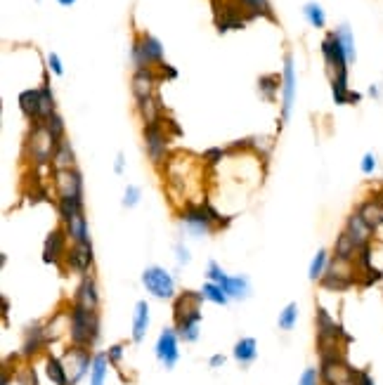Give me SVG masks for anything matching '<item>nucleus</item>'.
<instances>
[{"mask_svg": "<svg viewBox=\"0 0 383 385\" xmlns=\"http://www.w3.org/2000/svg\"><path fill=\"white\" fill-rule=\"evenodd\" d=\"M201 303H203L201 291H182L180 296H175V303H173V322H175L178 336L185 343L199 340Z\"/></svg>", "mask_w": 383, "mask_h": 385, "instance_id": "nucleus-1", "label": "nucleus"}, {"mask_svg": "<svg viewBox=\"0 0 383 385\" xmlns=\"http://www.w3.org/2000/svg\"><path fill=\"white\" fill-rule=\"evenodd\" d=\"M69 340L71 345L93 347L100 340V315L93 310L69 308Z\"/></svg>", "mask_w": 383, "mask_h": 385, "instance_id": "nucleus-2", "label": "nucleus"}, {"mask_svg": "<svg viewBox=\"0 0 383 385\" xmlns=\"http://www.w3.org/2000/svg\"><path fill=\"white\" fill-rule=\"evenodd\" d=\"M57 144L59 142L52 140V135L45 130L43 121L31 123L26 137V159L31 161V166H50Z\"/></svg>", "mask_w": 383, "mask_h": 385, "instance_id": "nucleus-3", "label": "nucleus"}, {"mask_svg": "<svg viewBox=\"0 0 383 385\" xmlns=\"http://www.w3.org/2000/svg\"><path fill=\"white\" fill-rule=\"evenodd\" d=\"M142 286H145L149 296L159 300H175V276L161 265H149L142 272Z\"/></svg>", "mask_w": 383, "mask_h": 385, "instance_id": "nucleus-4", "label": "nucleus"}, {"mask_svg": "<svg viewBox=\"0 0 383 385\" xmlns=\"http://www.w3.org/2000/svg\"><path fill=\"white\" fill-rule=\"evenodd\" d=\"M64 366H67L69 374V385H79L83 378L91 374L95 354L91 352V347H81V345H69L67 352L62 357Z\"/></svg>", "mask_w": 383, "mask_h": 385, "instance_id": "nucleus-5", "label": "nucleus"}, {"mask_svg": "<svg viewBox=\"0 0 383 385\" xmlns=\"http://www.w3.org/2000/svg\"><path fill=\"white\" fill-rule=\"evenodd\" d=\"M180 222H182L185 232L196 239L208 237L215 227V222L211 220L208 210L203 208V203H187V206L180 210Z\"/></svg>", "mask_w": 383, "mask_h": 385, "instance_id": "nucleus-6", "label": "nucleus"}, {"mask_svg": "<svg viewBox=\"0 0 383 385\" xmlns=\"http://www.w3.org/2000/svg\"><path fill=\"white\" fill-rule=\"evenodd\" d=\"M142 142H145L147 159L154 166H161L169 156V132H166L164 123L157 125H142Z\"/></svg>", "mask_w": 383, "mask_h": 385, "instance_id": "nucleus-7", "label": "nucleus"}, {"mask_svg": "<svg viewBox=\"0 0 383 385\" xmlns=\"http://www.w3.org/2000/svg\"><path fill=\"white\" fill-rule=\"evenodd\" d=\"M320 378H322V385H352L355 366L348 364L345 354L343 357L320 359Z\"/></svg>", "mask_w": 383, "mask_h": 385, "instance_id": "nucleus-8", "label": "nucleus"}, {"mask_svg": "<svg viewBox=\"0 0 383 385\" xmlns=\"http://www.w3.org/2000/svg\"><path fill=\"white\" fill-rule=\"evenodd\" d=\"M154 354H157L159 364L164 369H173L180 359V336H178L175 327H166L161 329L157 345H154Z\"/></svg>", "mask_w": 383, "mask_h": 385, "instance_id": "nucleus-9", "label": "nucleus"}, {"mask_svg": "<svg viewBox=\"0 0 383 385\" xmlns=\"http://www.w3.org/2000/svg\"><path fill=\"white\" fill-rule=\"evenodd\" d=\"M320 50H322V57H325V64H327V69H329V74L331 76H338V74H348V55H345V50H343V45L338 43V38H336V33H327L325 36V40H322V45H320Z\"/></svg>", "mask_w": 383, "mask_h": 385, "instance_id": "nucleus-10", "label": "nucleus"}, {"mask_svg": "<svg viewBox=\"0 0 383 385\" xmlns=\"http://www.w3.org/2000/svg\"><path fill=\"white\" fill-rule=\"evenodd\" d=\"M315 327H317V345H322V343H350V336L345 333V329L322 305L317 308Z\"/></svg>", "mask_w": 383, "mask_h": 385, "instance_id": "nucleus-11", "label": "nucleus"}, {"mask_svg": "<svg viewBox=\"0 0 383 385\" xmlns=\"http://www.w3.org/2000/svg\"><path fill=\"white\" fill-rule=\"evenodd\" d=\"M67 251H69V237L62 225L47 232L45 242H43V262L45 265H55V267H59V265L67 260Z\"/></svg>", "mask_w": 383, "mask_h": 385, "instance_id": "nucleus-12", "label": "nucleus"}, {"mask_svg": "<svg viewBox=\"0 0 383 385\" xmlns=\"http://www.w3.org/2000/svg\"><path fill=\"white\" fill-rule=\"evenodd\" d=\"M57 198H83V175L79 168H67V171L52 173Z\"/></svg>", "mask_w": 383, "mask_h": 385, "instance_id": "nucleus-13", "label": "nucleus"}, {"mask_svg": "<svg viewBox=\"0 0 383 385\" xmlns=\"http://www.w3.org/2000/svg\"><path fill=\"white\" fill-rule=\"evenodd\" d=\"M293 104H296V66L293 57H284V71H282V123H289Z\"/></svg>", "mask_w": 383, "mask_h": 385, "instance_id": "nucleus-14", "label": "nucleus"}, {"mask_svg": "<svg viewBox=\"0 0 383 385\" xmlns=\"http://www.w3.org/2000/svg\"><path fill=\"white\" fill-rule=\"evenodd\" d=\"M244 26H247V15L237 3H220V8H215V29H218V33L237 31V29Z\"/></svg>", "mask_w": 383, "mask_h": 385, "instance_id": "nucleus-15", "label": "nucleus"}, {"mask_svg": "<svg viewBox=\"0 0 383 385\" xmlns=\"http://www.w3.org/2000/svg\"><path fill=\"white\" fill-rule=\"evenodd\" d=\"M67 267L76 274H91L95 265V251L93 244H71L67 251Z\"/></svg>", "mask_w": 383, "mask_h": 385, "instance_id": "nucleus-16", "label": "nucleus"}, {"mask_svg": "<svg viewBox=\"0 0 383 385\" xmlns=\"http://www.w3.org/2000/svg\"><path fill=\"white\" fill-rule=\"evenodd\" d=\"M76 308H83V310H93L97 312L100 308V291H97V281H95L93 274H83L79 286L74 291V303Z\"/></svg>", "mask_w": 383, "mask_h": 385, "instance_id": "nucleus-17", "label": "nucleus"}, {"mask_svg": "<svg viewBox=\"0 0 383 385\" xmlns=\"http://www.w3.org/2000/svg\"><path fill=\"white\" fill-rule=\"evenodd\" d=\"M47 333H45V327L38 322L29 324L26 331H24V343H22V357L24 359H33L43 347L47 345Z\"/></svg>", "mask_w": 383, "mask_h": 385, "instance_id": "nucleus-18", "label": "nucleus"}, {"mask_svg": "<svg viewBox=\"0 0 383 385\" xmlns=\"http://www.w3.org/2000/svg\"><path fill=\"white\" fill-rule=\"evenodd\" d=\"M157 83H159V76L154 69H135L133 78H130V93H133L135 102L152 97L154 90H157Z\"/></svg>", "mask_w": 383, "mask_h": 385, "instance_id": "nucleus-19", "label": "nucleus"}, {"mask_svg": "<svg viewBox=\"0 0 383 385\" xmlns=\"http://www.w3.org/2000/svg\"><path fill=\"white\" fill-rule=\"evenodd\" d=\"M345 232L350 234L352 237V242H355L357 246H369L372 244V237H374V230L372 227L367 225V222H364L360 215L355 213V210H352V213L348 215V218H345V227H343Z\"/></svg>", "mask_w": 383, "mask_h": 385, "instance_id": "nucleus-20", "label": "nucleus"}, {"mask_svg": "<svg viewBox=\"0 0 383 385\" xmlns=\"http://www.w3.org/2000/svg\"><path fill=\"white\" fill-rule=\"evenodd\" d=\"M17 102H19V111L29 118V121L31 123L40 121V88L22 90Z\"/></svg>", "mask_w": 383, "mask_h": 385, "instance_id": "nucleus-21", "label": "nucleus"}, {"mask_svg": "<svg viewBox=\"0 0 383 385\" xmlns=\"http://www.w3.org/2000/svg\"><path fill=\"white\" fill-rule=\"evenodd\" d=\"M220 286L225 288L230 300H247L251 296V281H249V276H244V274H237V276L225 274Z\"/></svg>", "mask_w": 383, "mask_h": 385, "instance_id": "nucleus-22", "label": "nucleus"}, {"mask_svg": "<svg viewBox=\"0 0 383 385\" xmlns=\"http://www.w3.org/2000/svg\"><path fill=\"white\" fill-rule=\"evenodd\" d=\"M135 109H137V116L142 118V125H157L161 123V102L157 95L152 97H145V100H137L135 102Z\"/></svg>", "mask_w": 383, "mask_h": 385, "instance_id": "nucleus-23", "label": "nucleus"}, {"mask_svg": "<svg viewBox=\"0 0 383 385\" xmlns=\"http://www.w3.org/2000/svg\"><path fill=\"white\" fill-rule=\"evenodd\" d=\"M149 322H152V315H149V303L147 300H137L135 303V312H133V343H142L149 331Z\"/></svg>", "mask_w": 383, "mask_h": 385, "instance_id": "nucleus-24", "label": "nucleus"}, {"mask_svg": "<svg viewBox=\"0 0 383 385\" xmlns=\"http://www.w3.org/2000/svg\"><path fill=\"white\" fill-rule=\"evenodd\" d=\"M64 232L69 237V244H93L91 239V225H88V218L86 213L79 215V218L69 220L67 225H62Z\"/></svg>", "mask_w": 383, "mask_h": 385, "instance_id": "nucleus-25", "label": "nucleus"}, {"mask_svg": "<svg viewBox=\"0 0 383 385\" xmlns=\"http://www.w3.org/2000/svg\"><path fill=\"white\" fill-rule=\"evenodd\" d=\"M355 213L360 215V218L367 222V225L372 227L374 232L383 225V208L374 201V198H364V201L357 203Z\"/></svg>", "mask_w": 383, "mask_h": 385, "instance_id": "nucleus-26", "label": "nucleus"}, {"mask_svg": "<svg viewBox=\"0 0 383 385\" xmlns=\"http://www.w3.org/2000/svg\"><path fill=\"white\" fill-rule=\"evenodd\" d=\"M232 357L242 366L253 364L256 357H258V343H256V338H239L232 347Z\"/></svg>", "mask_w": 383, "mask_h": 385, "instance_id": "nucleus-27", "label": "nucleus"}, {"mask_svg": "<svg viewBox=\"0 0 383 385\" xmlns=\"http://www.w3.org/2000/svg\"><path fill=\"white\" fill-rule=\"evenodd\" d=\"M55 208H57L59 222L67 225L69 220H74V218H79V215L86 213V201H83V198H57Z\"/></svg>", "mask_w": 383, "mask_h": 385, "instance_id": "nucleus-28", "label": "nucleus"}, {"mask_svg": "<svg viewBox=\"0 0 383 385\" xmlns=\"http://www.w3.org/2000/svg\"><path fill=\"white\" fill-rule=\"evenodd\" d=\"M50 168H52V173H55V171H67V168H76V154H74V147H71V142L67 140V137H64V140L57 144Z\"/></svg>", "mask_w": 383, "mask_h": 385, "instance_id": "nucleus-29", "label": "nucleus"}, {"mask_svg": "<svg viewBox=\"0 0 383 385\" xmlns=\"http://www.w3.org/2000/svg\"><path fill=\"white\" fill-rule=\"evenodd\" d=\"M235 3L242 8V12L247 15V19H256V17H265V19L274 22L270 0H235Z\"/></svg>", "mask_w": 383, "mask_h": 385, "instance_id": "nucleus-30", "label": "nucleus"}, {"mask_svg": "<svg viewBox=\"0 0 383 385\" xmlns=\"http://www.w3.org/2000/svg\"><path fill=\"white\" fill-rule=\"evenodd\" d=\"M357 251H360V246H357L355 242H352V237L348 232H341L338 237H336V242H334V258H341V260H350V262H355V256H357Z\"/></svg>", "mask_w": 383, "mask_h": 385, "instance_id": "nucleus-31", "label": "nucleus"}, {"mask_svg": "<svg viewBox=\"0 0 383 385\" xmlns=\"http://www.w3.org/2000/svg\"><path fill=\"white\" fill-rule=\"evenodd\" d=\"M45 376L55 385H69L67 366H64L62 357H55V354H47L45 357Z\"/></svg>", "mask_w": 383, "mask_h": 385, "instance_id": "nucleus-32", "label": "nucleus"}, {"mask_svg": "<svg viewBox=\"0 0 383 385\" xmlns=\"http://www.w3.org/2000/svg\"><path fill=\"white\" fill-rule=\"evenodd\" d=\"M140 43H142V50H145V55L149 59V64L159 66L161 62H164V45H161V40L157 38V36L140 33Z\"/></svg>", "mask_w": 383, "mask_h": 385, "instance_id": "nucleus-33", "label": "nucleus"}, {"mask_svg": "<svg viewBox=\"0 0 383 385\" xmlns=\"http://www.w3.org/2000/svg\"><path fill=\"white\" fill-rule=\"evenodd\" d=\"M329 262H331V253H329L327 249H320V251H317L315 258L310 260L308 279H310V281H317V284H320L322 276H325L327 269H329Z\"/></svg>", "mask_w": 383, "mask_h": 385, "instance_id": "nucleus-34", "label": "nucleus"}, {"mask_svg": "<svg viewBox=\"0 0 383 385\" xmlns=\"http://www.w3.org/2000/svg\"><path fill=\"white\" fill-rule=\"evenodd\" d=\"M331 97L338 107L350 104V88H348V74L331 76Z\"/></svg>", "mask_w": 383, "mask_h": 385, "instance_id": "nucleus-35", "label": "nucleus"}, {"mask_svg": "<svg viewBox=\"0 0 383 385\" xmlns=\"http://www.w3.org/2000/svg\"><path fill=\"white\" fill-rule=\"evenodd\" d=\"M52 113H57V104H55V95H52L50 83H47V71H45V83L40 86V121H47Z\"/></svg>", "mask_w": 383, "mask_h": 385, "instance_id": "nucleus-36", "label": "nucleus"}, {"mask_svg": "<svg viewBox=\"0 0 383 385\" xmlns=\"http://www.w3.org/2000/svg\"><path fill=\"white\" fill-rule=\"evenodd\" d=\"M282 88V76L277 74H265L258 78V90L263 95V100L272 102L274 97H277V90Z\"/></svg>", "mask_w": 383, "mask_h": 385, "instance_id": "nucleus-37", "label": "nucleus"}, {"mask_svg": "<svg viewBox=\"0 0 383 385\" xmlns=\"http://www.w3.org/2000/svg\"><path fill=\"white\" fill-rule=\"evenodd\" d=\"M303 17L313 29H325L327 26V15L320 3H305L303 5Z\"/></svg>", "mask_w": 383, "mask_h": 385, "instance_id": "nucleus-38", "label": "nucleus"}, {"mask_svg": "<svg viewBox=\"0 0 383 385\" xmlns=\"http://www.w3.org/2000/svg\"><path fill=\"white\" fill-rule=\"evenodd\" d=\"M107 369H109V357H107V352H97L95 354L93 369H91V385H104Z\"/></svg>", "mask_w": 383, "mask_h": 385, "instance_id": "nucleus-39", "label": "nucleus"}, {"mask_svg": "<svg viewBox=\"0 0 383 385\" xmlns=\"http://www.w3.org/2000/svg\"><path fill=\"white\" fill-rule=\"evenodd\" d=\"M336 38H338V43L343 45V50H345V55H348V62L352 64L357 59V52H355V38H352V31H350V26L348 24H341V26L336 29Z\"/></svg>", "mask_w": 383, "mask_h": 385, "instance_id": "nucleus-40", "label": "nucleus"}, {"mask_svg": "<svg viewBox=\"0 0 383 385\" xmlns=\"http://www.w3.org/2000/svg\"><path fill=\"white\" fill-rule=\"evenodd\" d=\"M357 281H352V279H345V276H338V274H331V272H327L325 276H322V281H320V286L322 288H327V291H348V288L355 286Z\"/></svg>", "mask_w": 383, "mask_h": 385, "instance_id": "nucleus-41", "label": "nucleus"}, {"mask_svg": "<svg viewBox=\"0 0 383 385\" xmlns=\"http://www.w3.org/2000/svg\"><path fill=\"white\" fill-rule=\"evenodd\" d=\"M201 296L203 300H208V303H215V305H227L230 303V298H227L225 288L220 284H213V281H206V284L201 286Z\"/></svg>", "mask_w": 383, "mask_h": 385, "instance_id": "nucleus-42", "label": "nucleus"}, {"mask_svg": "<svg viewBox=\"0 0 383 385\" xmlns=\"http://www.w3.org/2000/svg\"><path fill=\"white\" fill-rule=\"evenodd\" d=\"M296 322H298V303H289L282 312H279L277 327L282 331H293L296 329Z\"/></svg>", "mask_w": 383, "mask_h": 385, "instance_id": "nucleus-43", "label": "nucleus"}, {"mask_svg": "<svg viewBox=\"0 0 383 385\" xmlns=\"http://www.w3.org/2000/svg\"><path fill=\"white\" fill-rule=\"evenodd\" d=\"M43 125H45V130L52 135V140H55V142H62L64 137H67V128H64V118L59 116V113H52V116L47 118V121H43Z\"/></svg>", "mask_w": 383, "mask_h": 385, "instance_id": "nucleus-44", "label": "nucleus"}, {"mask_svg": "<svg viewBox=\"0 0 383 385\" xmlns=\"http://www.w3.org/2000/svg\"><path fill=\"white\" fill-rule=\"evenodd\" d=\"M130 59H133V66H135V69H152V64H149L145 50H142L140 36H137V38L133 40V45H130Z\"/></svg>", "mask_w": 383, "mask_h": 385, "instance_id": "nucleus-45", "label": "nucleus"}, {"mask_svg": "<svg viewBox=\"0 0 383 385\" xmlns=\"http://www.w3.org/2000/svg\"><path fill=\"white\" fill-rule=\"evenodd\" d=\"M140 201H142V189L137 187V184H128L123 191V201H121L123 208H135Z\"/></svg>", "mask_w": 383, "mask_h": 385, "instance_id": "nucleus-46", "label": "nucleus"}, {"mask_svg": "<svg viewBox=\"0 0 383 385\" xmlns=\"http://www.w3.org/2000/svg\"><path fill=\"white\" fill-rule=\"evenodd\" d=\"M225 154H227V149L211 147V149H206V152L201 154V159H203V164H206V166H218L220 161L225 159Z\"/></svg>", "mask_w": 383, "mask_h": 385, "instance_id": "nucleus-47", "label": "nucleus"}, {"mask_svg": "<svg viewBox=\"0 0 383 385\" xmlns=\"http://www.w3.org/2000/svg\"><path fill=\"white\" fill-rule=\"evenodd\" d=\"M298 385H322L320 366H308L301 374V378H298Z\"/></svg>", "mask_w": 383, "mask_h": 385, "instance_id": "nucleus-48", "label": "nucleus"}, {"mask_svg": "<svg viewBox=\"0 0 383 385\" xmlns=\"http://www.w3.org/2000/svg\"><path fill=\"white\" fill-rule=\"evenodd\" d=\"M123 352H125V345L123 343H114V345L107 347V357H109V364L111 366H118L123 362Z\"/></svg>", "mask_w": 383, "mask_h": 385, "instance_id": "nucleus-49", "label": "nucleus"}, {"mask_svg": "<svg viewBox=\"0 0 383 385\" xmlns=\"http://www.w3.org/2000/svg\"><path fill=\"white\" fill-rule=\"evenodd\" d=\"M225 274H227V272H225L223 267H220L218 262H215V260H208V267H206V281H213V284H220Z\"/></svg>", "mask_w": 383, "mask_h": 385, "instance_id": "nucleus-50", "label": "nucleus"}, {"mask_svg": "<svg viewBox=\"0 0 383 385\" xmlns=\"http://www.w3.org/2000/svg\"><path fill=\"white\" fill-rule=\"evenodd\" d=\"M376 166H379V161H376V154L367 152L362 156L360 161V171L364 173V175H372V173H376Z\"/></svg>", "mask_w": 383, "mask_h": 385, "instance_id": "nucleus-51", "label": "nucleus"}, {"mask_svg": "<svg viewBox=\"0 0 383 385\" xmlns=\"http://www.w3.org/2000/svg\"><path fill=\"white\" fill-rule=\"evenodd\" d=\"M173 251H175V260H178V265H189V260H192V256H189V249L185 246L182 242H178L175 246H173Z\"/></svg>", "mask_w": 383, "mask_h": 385, "instance_id": "nucleus-52", "label": "nucleus"}, {"mask_svg": "<svg viewBox=\"0 0 383 385\" xmlns=\"http://www.w3.org/2000/svg\"><path fill=\"white\" fill-rule=\"evenodd\" d=\"M47 69H50L55 76H64V64H62V59H59L57 52H50V55H47Z\"/></svg>", "mask_w": 383, "mask_h": 385, "instance_id": "nucleus-53", "label": "nucleus"}, {"mask_svg": "<svg viewBox=\"0 0 383 385\" xmlns=\"http://www.w3.org/2000/svg\"><path fill=\"white\" fill-rule=\"evenodd\" d=\"M352 385H376L372 374L367 369H355V378H352Z\"/></svg>", "mask_w": 383, "mask_h": 385, "instance_id": "nucleus-54", "label": "nucleus"}, {"mask_svg": "<svg viewBox=\"0 0 383 385\" xmlns=\"http://www.w3.org/2000/svg\"><path fill=\"white\" fill-rule=\"evenodd\" d=\"M159 71H161V78H178V69L175 66H171V64H166V62H161L159 64Z\"/></svg>", "mask_w": 383, "mask_h": 385, "instance_id": "nucleus-55", "label": "nucleus"}, {"mask_svg": "<svg viewBox=\"0 0 383 385\" xmlns=\"http://www.w3.org/2000/svg\"><path fill=\"white\" fill-rule=\"evenodd\" d=\"M225 364V354H213L211 359H208V366L211 369H218V366H223Z\"/></svg>", "mask_w": 383, "mask_h": 385, "instance_id": "nucleus-56", "label": "nucleus"}, {"mask_svg": "<svg viewBox=\"0 0 383 385\" xmlns=\"http://www.w3.org/2000/svg\"><path fill=\"white\" fill-rule=\"evenodd\" d=\"M114 173H116V175H121V173H123V154H121V152L116 154V164H114Z\"/></svg>", "mask_w": 383, "mask_h": 385, "instance_id": "nucleus-57", "label": "nucleus"}, {"mask_svg": "<svg viewBox=\"0 0 383 385\" xmlns=\"http://www.w3.org/2000/svg\"><path fill=\"white\" fill-rule=\"evenodd\" d=\"M379 95H381L379 86H369V97H379Z\"/></svg>", "mask_w": 383, "mask_h": 385, "instance_id": "nucleus-58", "label": "nucleus"}, {"mask_svg": "<svg viewBox=\"0 0 383 385\" xmlns=\"http://www.w3.org/2000/svg\"><path fill=\"white\" fill-rule=\"evenodd\" d=\"M372 198H374V201L383 208V191H374V196H372Z\"/></svg>", "mask_w": 383, "mask_h": 385, "instance_id": "nucleus-59", "label": "nucleus"}, {"mask_svg": "<svg viewBox=\"0 0 383 385\" xmlns=\"http://www.w3.org/2000/svg\"><path fill=\"white\" fill-rule=\"evenodd\" d=\"M62 8H71V5H76V0H57Z\"/></svg>", "mask_w": 383, "mask_h": 385, "instance_id": "nucleus-60", "label": "nucleus"}, {"mask_svg": "<svg viewBox=\"0 0 383 385\" xmlns=\"http://www.w3.org/2000/svg\"><path fill=\"white\" fill-rule=\"evenodd\" d=\"M213 3H215V0H213Z\"/></svg>", "mask_w": 383, "mask_h": 385, "instance_id": "nucleus-61", "label": "nucleus"}]
</instances>
